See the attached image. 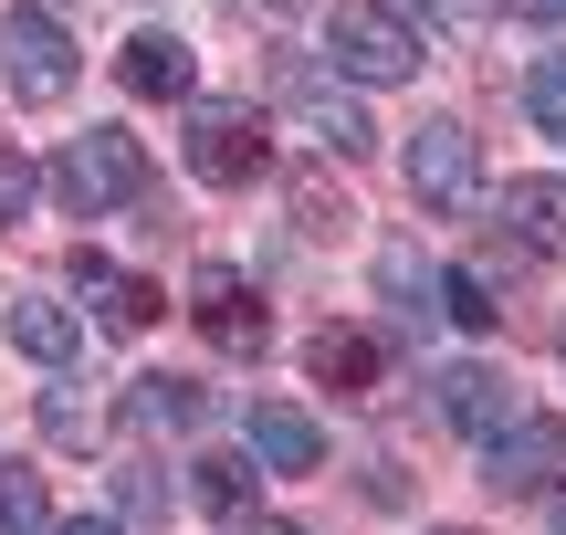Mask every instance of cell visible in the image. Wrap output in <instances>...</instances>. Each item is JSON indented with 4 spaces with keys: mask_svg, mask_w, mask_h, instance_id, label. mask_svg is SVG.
<instances>
[{
    "mask_svg": "<svg viewBox=\"0 0 566 535\" xmlns=\"http://www.w3.org/2000/svg\"><path fill=\"white\" fill-rule=\"evenodd\" d=\"M252 462H263V473H315L325 441H315V420H304L294 399H263V410H252Z\"/></svg>",
    "mask_w": 566,
    "mask_h": 535,
    "instance_id": "9c48e42d",
    "label": "cell"
},
{
    "mask_svg": "<svg viewBox=\"0 0 566 535\" xmlns=\"http://www.w3.org/2000/svg\"><path fill=\"white\" fill-rule=\"evenodd\" d=\"M263 116L252 105H189V168H200L210 189H252L263 179Z\"/></svg>",
    "mask_w": 566,
    "mask_h": 535,
    "instance_id": "277c9868",
    "label": "cell"
},
{
    "mask_svg": "<svg viewBox=\"0 0 566 535\" xmlns=\"http://www.w3.org/2000/svg\"><path fill=\"white\" fill-rule=\"evenodd\" d=\"M0 74H11L21 105H63L74 74H84V53H74V32H63L53 11H11L0 21Z\"/></svg>",
    "mask_w": 566,
    "mask_h": 535,
    "instance_id": "3957f363",
    "label": "cell"
},
{
    "mask_svg": "<svg viewBox=\"0 0 566 535\" xmlns=\"http://www.w3.org/2000/svg\"><path fill=\"white\" fill-rule=\"evenodd\" d=\"M53 200L74 210V221H116V210H137V189H147V147L126 137V126H84V137H63L53 147Z\"/></svg>",
    "mask_w": 566,
    "mask_h": 535,
    "instance_id": "6da1fadb",
    "label": "cell"
},
{
    "mask_svg": "<svg viewBox=\"0 0 566 535\" xmlns=\"http://www.w3.org/2000/svg\"><path fill=\"white\" fill-rule=\"evenodd\" d=\"M483 473H493V494H556L566 483V420H514V431H493V452H483Z\"/></svg>",
    "mask_w": 566,
    "mask_h": 535,
    "instance_id": "8992f818",
    "label": "cell"
},
{
    "mask_svg": "<svg viewBox=\"0 0 566 535\" xmlns=\"http://www.w3.org/2000/svg\"><path fill=\"white\" fill-rule=\"evenodd\" d=\"M74 294L105 315L116 336H137V326H158V284H137L126 263H105V252H74Z\"/></svg>",
    "mask_w": 566,
    "mask_h": 535,
    "instance_id": "ba28073f",
    "label": "cell"
},
{
    "mask_svg": "<svg viewBox=\"0 0 566 535\" xmlns=\"http://www.w3.org/2000/svg\"><path fill=\"white\" fill-rule=\"evenodd\" d=\"M189 420H200V399H189L179 378H137L126 410H116V431H126V441H158V431H189Z\"/></svg>",
    "mask_w": 566,
    "mask_h": 535,
    "instance_id": "5bb4252c",
    "label": "cell"
},
{
    "mask_svg": "<svg viewBox=\"0 0 566 535\" xmlns=\"http://www.w3.org/2000/svg\"><path fill=\"white\" fill-rule=\"evenodd\" d=\"M430 535H483V525H430Z\"/></svg>",
    "mask_w": 566,
    "mask_h": 535,
    "instance_id": "d4e9b609",
    "label": "cell"
},
{
    "mask_svg": "<svg viewBox=\"0 0 566 535\" xmlns=\"http://www.w3.org/2000/svg\"><path fill=\"white\" fill-rule=\"evenodd\" d=\"M441 305H451V326H493V294L472 284V273H451V284H441Z\"/></svg>",
    "mask_w": 566,
    "mask_h": 535,
    "instance_id": "ffe728a7",
    "label": "cell"
},
{
    "mask_svg": "<svg viewBox=\"0 0 566 535\" xmlns=\"http://www.w3.org/2000/svg\"><path fill=\"white\" fill-rule=\"evenodd\" d=\"M304 368H315L325 389H378L388 347H378L367 326H315V347H304Z\"/></svg>",
    "mask_w": 566,
    "mask_h": 535,
    "instance_id": "7c38bea8",
    "label": "cell"
},
{
    "mask_svg": "<svg viewBox=\"0 0 566 535\" xmlns=\"http://www.w3.org/2000/svg\"><path fill=\"white\" fill-rule=\"evenodd\" d=\"M556 535H566V504H556Z\"/></svg>",
    "mask_w": 566,
    "mask_h": 535,
    "instance_id": "484cf974",
    "label": "cell"
},
{
    "mask_svg": "<svg viewBox=\"0 0 566 535\" xmlns=\"http://www.w3.org/2000/svg\"><path fill=\"white\" fill-rule=\"evenodd\" d=\"M525 116H535V126H546V137L566 147V53H546V63L525 74Z\"/></svg>",
    "mask_w": 566,
    "mask_h": 535,
    "instance_id": "d6986e66",
    "label": "cell"
},
{
    "mask_svg": "<svg viewBox=\"0 0 566 535\" xmlns=\"http://www.w3.org/2000/svg\"><path fill=\"white\" fill-rule=\"evenodd\" d=\"M11 347L32 357V368H74V357H84V326L53 305V294H21V305H11Z\"/></svg>",
    "mask_w": 566,
    "mask_h": 535,
    "instance_id": "8fae6325",
    "label": "cell"
},
{
    "mask_svg": "<svg viewBox=\"0 0 566 535\" xmlns=\"http://www.w3.org/2000/svg\"><path fill=\"white\" fill-rule=\"evenodd\" d=\"M325 63L346 84H409L420 74V32L388 0H346V11H325Z\"/></svg>",
    "mask_w": 566,
    "mask_h": 535,
    "instance_id": "7a4b0ae2",
    "label": "cell"
},
{
    "mask_svg": "<svg viewBox=\"0 0 566 535\" xmlns=\"http://www.w3.org/2000/svg\"><path fill=\"white\" fill-rule=\"evenodd\" d=\"M0 535H53V494L32 462H0Z\"/></svg>",
    "mask_w": 566,
    "mask_h": 535,
    "instance_id": "9a60e30c",
    "label": "cell"
},
{
    "mask_svg": "<svg viewBox=\"0 0 566 535\" xmlns=\"http://www.w3.org/2000/svg\"><path fill=\"white\" fill-rule=\"evenodd\" d=\"M514 11H525V21H566V0H514Z\"/></svg>",
    "mask_w": 566,
    "mask_h": 535,
    "instance_id": "603a6c76",
    "label": "cell"
},
{
    "mask_svg": "<svg viewBox=\"0 0 566 535\" xmlns=\"http://www.w3.org/2000/svg\"><path fill=\"white\" fill-rule=\"evenodd\" d=\"M430 399H441V420H451L462 441L514 431V389H504V368H483V357H451V368L430 378Z\"/></svg>",
    "mask_w": 566,
    "mask_h": 535,
    "instance_id": "52a82bcc",
    "label": "cell"
},
{
    "mask_svg": "<svg viewBox=\"0 0 566 535\" xmlns=\"http://www.w3.org/2000/svg\"><path fill=\"white\" fill-rule=\"evenodd\" d=\"M200 326H210V347H263V294L210 284V294H200Z\"/></svg>",
    "mask_w": 566,
    "mask_h": 535,
    "instance_id": "2e32d148",
    "label": "cell"
},
{
    "mask_svg": "<svg viewBox=\"0 0 566 535\" xmlns=\"http://www.w3.org/2000/svg\"><path fill=\"white\" fill-rule=\"evenodd\" d=\"M304 126H315L336 158H357V147H367V116H357L346 95H325V84H304Z\"/></svg>",
    "mask_w": 566,
    "mask_h": 535,
    "instance_id": "e0dca14e",
    "label": "cell"
},
{
    "mask_svg": "<svg viewBox=\"0 0 566 535\" xmlns=\"http://www.w3.org/2000/svg\"><path fill=\"white\" fill-rule=\"evenodd\" d=\"M21 200H32V168H21V158H0V231L21 221Z\"/></svg>",
    "mask_w": 566,
    "mask_h": 535,
    "instance_id": "44dd1931",
    "label": "cell"
},
{
    "mask_svg": "<svg viewBox=\"0 0 566 535\" xmlns=\"http://www.w3.org/2000/svg\"><path fill=\"white\" fill-rule=\"evenodd\" d=\"M53 535H116V525H105V515H74V525H53Z\"/></svg>",
    "mask_w": 566,
    "mask_h": 535,
    "instance_id": "cb8c5ba5",
    "label": "cell"
},
{
    "mask_svg": "<svg viewBox=\"0 0 566 535\" xmlns=\"http://www.w3.org/2000/svg\"><path fill=\"white\" fill-rule=\"evenodd\" d=\"M504 221L535 252H566V179H504Z\"/></svg>",
    "mask_w": 566,
    "mask_h": 535,
    "instance_id": "4fadbf2b",
    "label": "cell"
},
{
    "mask_svg": "<svg viewBox=\"0 0 566 535\" xmlns=\"http://www.w3.org/2000/svg\"><path fill=\"white\" fill-rule=\"evenodd\" d=\"M409 189H420V210H472L483 158H472V126L462 116H430L420 137H409Z\"/></svg>",
    "mask_w": 566,
    "mask_h": 535,
    "instance_id": "5b68a950",
    "label": "cell"
},
{
    "mask_svg": "<svg viewBox=\"0 0 566 535\" xmlns=\"http://www.w3.org/2000/svg\"><path fill=\"white\" fill-rule=\"evenodd\" d=\"M116 74H126V95H168V105L200 95V63H189V42H168V32H137Z\"/></svg>",
    "mask_w": 566,
    "mask_h": 535,
    "instance_id": "30bf717a",
    "label": "cell"
},
{
    "mask_svg": "<svg viewBox=\"0 0 566 535\" xmlns=\"http://www.w3.org/2000/svg\"><path fill=\"white\" fill-rule=\"evenodd\" d=\"M221 535H304V525H283V515H231Z\"/></svg>",
    "mask_w": 566,
    "mask_h": 535,
    "instance_id": "7402d4cb",
    "label": "cell"
},
{
    "mask_svg": "<svg viewBox=\"0 0 566 535\" xmlns=\"http://www.w3.org/2000/svg\"><path fill=\"white\" fill-rule=\"evenodd\" d=\"M252 473H263V462H231V452H210L200 462V504H210V515H252Z\"/></svg>",
    "mask_w": 566,
    "mask_h": 535,
    "instance_id": "ac0fdd59",
    "label": "cell"
}]
</instances>
